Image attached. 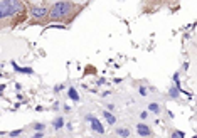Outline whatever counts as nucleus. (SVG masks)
I'll list each match as a JSON object with an SVG mask.
<instances>
[{"mask_svg": "<svg viewBox=\"0 0 197 138\" xmlns=\"http://www.w3.org/2000/svg\"><path fill=\"white\" fill-rule=\"evenodd\" d=\"M30 14H32L34 20H42V19L49 17V9H46V7H32Z\"/></svg>", "mask_w": 197, "mask_h": 138, "instance_id": "nucleus-3", "label": "nucleus"}, {"mask_svg": "<svg viewBox=\"0 0 197 138\" xmlns=\"http://www.w3.org/2000/svg\"><path fill=\"white\" fill-rule=\"evenodd\" d=\"M68 96L73 99V101H79V93L76 91V88H69L68 89Z\"/></svg>", "mask_w": 197, "mask_h": 138, "instance_id": "nucleus-9", "label": "nucleus"}, {"mask_svg": "<svg viewBox=\"0 0 197 138\" xmlns=\"http://www.w3.org/2000/svg\"><path fill=\"white\" fill-rule=\"evenodd\" d=\"M148 110H150L152 113H155V115H160V111H162V108H160L157 103H150L148 104Z\"/></svg>", "mask_w": 197, "mask_h": 138, "instance_id": "nucleus-10", "label": "nucleus"}, {"mask_svg": "<svg viewBox=\"0 0 197 138\" xmlns=\"http://www.w3.org/2000/svg\"><path fill=\"white\" fill-rule=\"evenodd\" d=\"M140 94H141V96H147V88H145V86L140 88Z\"/></svg>", "mask_w": 197, "mask_h": 138, "instance_id": "nucleus-16", "label": "nucleus"}, {"mask_svg": "<svg viewBox=\"0 0 197 138\" xmlns=\"http://www.w3.org/2000/svg\"><path fill=\"white\" fill-rule=\"evenodd\" d=\"M22 131H24V130H14V131H10V133H9V136L10 138H15V136H19Z\"/></svg>", "mask_w": 197, "mask_h": 138, "instance_id": "nucleus-13", "label": "nucleus"}, {"mask_svg": "<svg viewBox=\"0 0 197 138\" xmlns=\"http://www.w3.org/2000/svg\"><path fill=\"white\" fill-rule=\"evenodd\" d=\"M89 125H91V130H94L96 133H99V135H103V133H105V126L101 125V121H99L96 116H93V118H91Z\"/></svg>", "mask_w": 197, "mask_h": 138, "instance_id": "nucleus-5", "label": "nucleus"}, {"mask_svg": "<svg viewBox=\"0 0 197 138\" xmlns=\"http://www.w3.org/2000/svg\"><path fill=\"white\" fill-rule=\"evenodd\" d=\"M42 136H44V131H35L30 138H42Z\"/></svg>", "mask_w": 197, "mask_h": 138, "instance_id": "nucleus-14", "label": "nucleus"}, {"mask_svg": "<svg viewBox=\"0 0 197 138\" xmlns=\"http://www.w3.org/2000/svg\"><path fill=\"white\" fill-rule=\"evenodd\" d=\"M62 126H64V118L62 116H57L56 120L52 121V128L54 130H61Z\"/></svg>", "mask_w": 197, "mask_h": 138, "instance_id": "nucleus-8", "label": "nucleus"}, {"mask_svg": "<svg viewBox=\"0 0 197 138\" xmlns=\"http://www.w3.org/2000/svg\"><path fill=\"white\" fill-rule=\"evenodd\" d=\"M89 138H91V136H89Z\"/></svg>", "mask_w": 197, "mask_h": 138, "instance_id": "nucleus-17", "label": "nucleus"}, {"mask_svg": "<svg viewBox=\"0 0 197 138\" xmlns=\"http://www.w3.org/2000/svg\"><path fill=\"white\" fill-rule=\"evenodd\" d=\"M103 118L106 120V123H108V125H115V123H116V118L113 116V113L106 111V110L103 111Z\"/></svg>", "mask_w": 197, "mask_h": 138, "instance_id": "nucleus-7", "label": "nucleus"}, {"mask_svg": "<svg viewBox=\"0 0 197 138\" xmlns=\"http://www.w3.org/2000/svg\"><path fill=\"white\" fill-rule=\"evenodd\" d=\"M135 128H137V133L140 135V136H143V138H150L152 135H153L152 128H150L148 125H147V123H143V121H141V123H138V125L135 126Z\"/></svg>", "mask_w": 197, "mask_h": 138, "instance_id": "nucleus-4", "label": "nucleus"}, {"mask_svg": "<svg viewBox=\"0 0 197 138\" xmlns=\"http://www.w3.org/2000/svg\"><path fill=\"white\" fill-rule=\"evenodd\" d=\"M34 130L35 131H44V130H46V123H34Z\"/></svg>", "mask_w": 197, "mask_h": 138, "instance_id": "nucleus-12", "label": "nucleus"}, {"mask_svg": "<svg viewBox=\"0 0 197 138\" xmlns=\"http://www.w3.org/2000/svg\"><path fill=\"white\" fill-rule=\"evenodd\" d=\"M147 118H148V111H141V113H140V120L145 121Z\"/></svg>", "mask_w": 197, "mask_h": 138, "instance_id": "nucleus-15", "label": "nucleus"}, {"mask_svg": "<svg viewBox=\"0 0 197 138\" xmlns=\"http://www.w3.org/2000/svg\"><path fill=\"white\" fill-rule=\"evenodd\" d=\"M115 133H116V136H120V138H128L130 136V130L126 128V126H120V128L115 130Z\"/></svg>", "mask_w": 197, "mask_h": 138, "instance_id": "nucleus-6", "label": "nucleus"}, {"mask_svg": "<svg viewBox=\"0 0 197 138\" xmlns=\"http://www.w3.org/2000/svg\"><path fill=\"white\" fill-rule=\"evenodd\" d=\"M179 93H180V91H179V84H175V86L170 88V96H172V98H177Z\"/></svg>", "mask_w": 197, "mask_h": 138, "instance_id": "nucleus-11", "label": "nucleus"}, {"mask_svg": "<svg viewBox=\"0 0 197 138\" xmlns=\"http://www.w3.org/2000/svg\"><path fill=\"white\" fill-rule=\"evenodd\" d=\"M77 10H81L79 5L69 2V0H59V2L51 5L49 19L51 20H71L77 14Z\"/></svg>", "mask_w": 197, "mask_h": 138, "instance_id": "nucleus-1", "label": "nucleus"}, {"mask_svg": "<svg viewBox=\"0 0 197 138\" xmlns=\"http://www.w3.org/2000/svg\"><path fill=\"white\" fill-rule=\"evenodd\" d=\"M0 15H2V22H5L9 17L20 22L26 17V5L20 0H2L0 2Z\"/></svg>", "mask_w": 197, "mask_h": 138, "instance_id": "nucleus-2", "label": "nucleus"}]
</instances>
